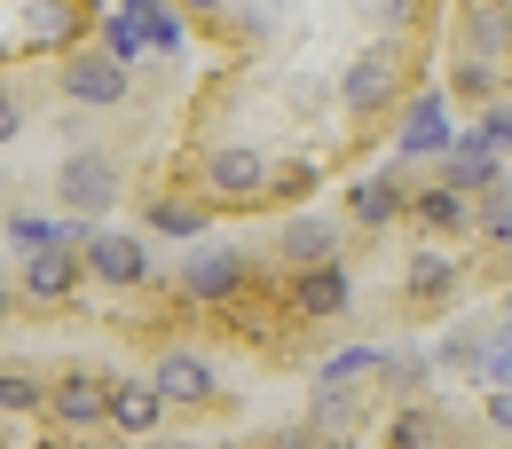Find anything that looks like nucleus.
<instances>
[{
	"label": "nucleus",
	"mask_w": 512,
	"mask_h": 449,
	"mask_svg": "<svg viewBox=\"0 0 512 449\" xmlns=\"http://www.w3.org/2000/svg\"><path fill=\"white\" fill-rule=\"evenodd\" d=\"M150 449H197V442H150Z\"/></svg>",
	"instance_id": "38"
},
{
	"label": "nucleus",
	"mask_w": 512,
	"mask_h": 449,
	"mask_svg": "<svg viewBox=\"0 0 512 449\" xmlns=\"http://www.w3.org/2000/svg\"><path fill=\"white\" fill-rule=\"evenodd\" d=\"M473 386H489V394H497V386H512V323H497V331H489V347H481V371H473Z\"/></svg>",
	"instance_id": "29"
},
{
	"label": "nucleus",
	"mask_w": 512,
	"mask_h": 449,
	"mask_svg": "<svg viewBox=\"0 0 512 449\" xmlns=\"http://www.w3.org/2000/svg\"><path fill=\"white\" fill-rule=\"evenodd\" d=\"M245 276H253V260L237 253V245H205V237H197V253L182 260V292L205 300V308H229V300L245 292Z\"/></svg>",
	"instance_id": "7"
},
{
	"label": "nucleus",
	"mask_w": 512,
	"mask_h": 449,
	"mask_svg": "<svg viewBox=\"0 0 512 449\" xmlns=\"http://www.w3.org/2000/svg\"><path fill=\"white\" fill-rule=\"evenodd\" d=\"M197 174H205V190L221 197V205H253L276 166H268V150H253V142H221V150H205Z\"/></svg>",
	"instance_id": "6"
},
{
	"label": "nucleus",
	"mask_w": 512,
	"mask_h": 449,
	"mask_svg": "<svg viewBox=\"0 0 512 449\" xmlns=\"http://www.w3.org/2000/svg\"><path fill=\"white\" fill-rule=\"evenodd\" d=\"M410 221H418L426 237H465V229H473V197L449 190V182H434V190H410Z\"/></svg>",
	"instance_id": "18"
},
{
	"label": "nucleus",
	"mask_w": 512,
	"mask_h": 449,
	"mask_svg": "<svg viewBox=\"0 0 512 449\" xmlns=\"http://www.w3.org/2000/svg\"><path fill=\"white\" fill-rule=\"evenodd\" d=\"M48 418H56L64 434H95V426H111V379H95V371H64V379L48 386Z\"/></svg>",
	"instance_id": "9"
},
{
	"label": "nucleus",
	"mask_w": 512,
	"mask_h": 449,
	"mask_svg": "<svg viewBox=\"0 0 512 449\" xmlns=\"http://www.w3.org/2000/svg\"><path fill=\"white\" fill-rule=\"evenodd\" d=\"M87 16H103V0H24V40L32 48H79Z\"/></svg>",
	"instance_id": "16"
},
{
	"label": "nucleus",
	"mask_w": 512,
	"mask_h": 449,
	"mask_svg": "<svg viewBox=\"0 0 512 449\" xmlns=\"http://www.w3.org/2000/svg\"><path fill=\"white\" fill-rule=\"evenodd\" d=\"M489 331H497V323H481V316H465L457 331H442V347H434V371L473 379V371H481V347H489Z\"/></svg>",
	"instance_id": "21"
},
{
	"label": "nucleus",
	"mask_w": 512,
	"mask_h": 449,
	"mask_svg": "<svg viewBox=\"0 0 512 449\" xmlns=\"http://www.w3.org/2000/svg\"><path fill=\"white\" fill-rule=\"evenodd\" d=\"M103 48H111L119 64H142V48H150V40H142V24H134L127 8H103Z\"/></svg>",
	"instance_id": "31"
},
{
	"label": "nucleus",
	"mask_w": 512,
	"mask_h": 449,
	"mask_svg": "<svg viewBox=\"0 0 512 449\" xmlns=\"http://www.w3.org/2000/svg\"><path fill=\"white\" fill-rule=\"evenodd\" d=\"M134 24H142V40L158 48V56H182V24H174V0H119Z\"/></svg>",
	"instance_id": "24"
},
{
	"label": "nucleus",
	"mask_w": 512,
	"mask_h": 449,
	"mask_svg": "<svg viewBox=\"0 0 512 449\" xmlns=\"http://www.w3.org/2000/svg\"><path fill=\"white\" fill-rule=\"evenodd\" d=\"M402 213H410V190H402L394 166L363 174V182L347 190V221H355V229H386V221H402Z\"/></svg>",
	"instance_id": "17"
},
{
	"label": "nucleus",
	"mask_w": 512,
	"mask_h": 449,
	"mask_svg": "<svg viewBox=\"0 0 512 449\" xmlns=\"http://www.w3.org/2000/svg\"><path fill=\"white\" fill-rule=\"evenodd\" d=\"M79 284H87V253L79 245H40V253L16 260V292L40 300V308H64Z\"/></svg>",
	"instance_id": "5"
},
{
	"label": "nucleus",
	"mask_w": 512,
	"mask_h": 449,
	"mask_svg": "<svg viewBox=\"0 0 512 449\" xmlns=\"http://www.w3.org/2000/svg\"><path fill=\"white\" fill-rule=\"evenodd\" d=\"M473 229H481L497 253H512V182H497L489 197H473Z\"/></svg>",
	"instance_id": "26"
},
{
	"label": "nucleus",
	"mask_w": 512,
	"mask_h": 449,
	"mask_svg": "<svg viewBox=\"0 0 512 449\" xmlns=\"http://www.w3.org/2000/svg\"><path fill=\"white\" fill-rule=\"evenodd\" d=\"M150 379H158V394H166L174 410H197V402H213V394H221V363H213V355H197V347H166V355L150 363Z\"/></svg>",
	"instance_id": "10"
},
{
	"label": "nucleus",
	"mask_w": 512,
	"mask_h": 449,
	"mask_svg": "<svg viewBox=\"0 0 512 449\" xmlns=\"http://www.w3.org/2000/svg\"><path fill=\"white\" fill-rule=\"evenodd\" d=\"M316 449H363V442H347V434H323V442Z\"/></svg>",
	"instance_id": "37"
},
{
	"label": "nucleus",
	"mask_w": 512,
	"mask_h": 449,
	"mask_svg": "<svg viewBox=\"0 0 512 449\" xmlns=\"http://www.w3.org/2000/svg\"><path fill=\"white\" fill-rule=\"evenodd\" d=\"M16 134H24V95H16V87H0V150H8Z\"/></svg>",
	"instance_id": "33"
},
{
	"label": "nucleus",
	"mask_w": 512,
	"mask_h": 449,
	"mask_svg": "<svg viewBox=\"0 0 512 449\" xmlns=\"http://www.w3.org/2000/svg\"><path fill=\"white\" fill-rule=\"evenodd\" d=\"M505 323H512V300H505Z\"/></svg>",
	"instance_id": "40"
},
{
	"label": "nucleus",
	"mask_w": 512,
	"mask_h": 449,
	"mask_svg": "<svg viewBox=\"0 0 512 449\" xmlns=\"http://www.w3.org/2000/svg\"><path fill=\"white\" fill-rule=\"evenodd\" d=\"M166 394H158V379H111V426L127 434V442H150L158 426H166Z\"/></svg>",
	"instance_id": "15"
},
{
	"label": "nucleus",
	"mask_w": 512,
	"mask_h": 449,
	"mask_svg": "<svg viewBox=\"0 0 512 449\" xmlns=\"http://www.w3.org/2000/svg\"><path fill=\"white\" fill-rule=\"evenodd\" d=\"M457 292H465V260L457 253H442V245L410 253V268H402V300L410 308H457Z\"/></svg>",
	"instance_id": "12"
},
{
	"label": "nucleus",
	"mask_w": 512,
	"mask_h": 449,
	"mask_svg": "<svg viewBox=\"0 0 512 449\" xmlns=\"http://www.w3.org/2000/svg\"><path fill=\"white\" fill-rule=\"evenodd\" d=\"M32 410H48V379L24 363H0V418H32Z\"/></svg>",
	"instance_id": "23"
},
{
	"label": "nucleus",
	"mask_w": 512,
	"mask_h": 449,
	"mask_svg": "<svg viewBox=\"0 0 512 449\" xmlns=\"http://www.w3.org/2000/svg\"><path fill=\"white\" fill-rule=\"evenodd\" d=\"M449 95H457V103H481V111H489V103L505 95V71L489 64V56H465V64L449 71Z\"/></svg>",
	"instance_id": "25"
},
{
	"label": "nucleus",
	"mask_w": 512,
	"mask_h": 449,
	"mask_svg": "<svg viewBox=\"0 0 512 449\" xmlns=\"http://www.w3.org/2000/svg\"><path fill=\"white\" fill-rule=\"evenodd\" d=\"M363 8V24L379 32V40H402L410 24H418V0H355Z\"/></svg>",
	"instance_id": "30"
},
{
	"label": "nucleus",
	"mask_w": 512,
	"mask_h": 449,
	"mask_svg": "<svg viewBox=\"0 0 512 449\" xmlns=\"http://www.w3.org/2000/svg\"><path fill=\"white\" fill-rule=\"evenodd\" d=\"M442 182L465 190V197H489L497 182H505V150H497L481 127H465L457 142H449V158H442Z\"/></svg>",
	"instance_id": "11"
},
{
	"label": "nucleus",
	"mask_w": 512,
	"mask_h": 449,
	"mask_svg": "<svg viewBox=\"0 0 512 449\" xmlns=\"http://www.w3.org/2000/svg\"><path fill=\"white\" fill-rule=\"evenodd\" d=\"M394 95H402V40H371L355 64L339 71V103H347L355 119L394 111Z\"/></svg>",
	"instance_id": "2"
},
{
	"label": "nucleus",
	"mask_w": 512,
	"mask_h": 449,
	"mask_svg": "<svg viewBox=\"0 0 512 449\" xmlns=\"http://www.w3.org/2000/svg\"><path fill=\"white\" fill-rule=\"evenodd\" d=\"M449 87H426V95H410L402 103V127H394V158H449Z\"/></svg>",
	"instance_id": "8"
},
{
	"label": "nucleus",
	"mask_w": 512,
	"mask_h": 449,
	"mask_svg": "<svg viewBox=\"0 0 512 449\" xmlns=\"http://www.w3.org/2000/svg\"><path fill=\"white\" fill-rule=\"evenodd\" d=\"M0 205H8V166H0Z\"/></svg>",
	"instance_id": "39"
},
{
	"label": "nucleus",
	"mask_w": 512,
	"mask_h": 449,
	"mask_svg": "<svg viewBox=\"0 0 512 449\" xmlns=\"http://www.w3.org/2000/svg\"><path fill=\"white\" fill-rule=\"evenodd\" d=\"M379 379H386V394H394V402H418V394H426V379H434V355H418V347H386Z\"/></svg>",
	"instance_id": "22"
},
{
	"label": "nucleus",
	"mask_w": 512,
	"mask_h": 449,
	"mask_svg": "<svg viewBox=\"0 0 512 449\" xmlns=\"http://www.w3.org/2000/svg\"><path fill=\"white\" fill-rule=\"evenodd\" d=\"M276 260L300 276V268H316V260H339V221L331 213H292L284 229H276Z\"/></svg>",
	"instance_id": "14"
},
{
	"label": "nucleus",
	"mask_w": 512,
	"mask_h": 449,
	"mask_svg": "<svg viewBox=\"0 0 512 449\" xmlns=\"http://www.w3.org/2000/svg\"><path fill=\"white\" fill-rule=\"evenodd\" d=\"M205 221H213V205H182V197H158L150 205V229L158 237H205Z\"/></svg>",
	"instance_id": "28"
},
{
	"label": "nucleus",
	"mask_w": 512,
	"mask_h": 449,
	"mask_svg": "<svg viewBox=\"0 0 512 449\" xmlns=\"http://www.w3.org/2000/svg\"><path fill=\"white\" fill-rule=\"evenodd\" d=\"M323 434H308V426H284V434H276V449H316Z\"/></svg>",
	"instance_id": "35"
},
{
	"label": "nucleus",
	"mask_w": 512,
	"mask_h": 449,
	"mask_svg": "<svg viewBox=\"0 0 512 449\" xmlns=\"http://www.w3.org/2000/svg\"><path fill=\"white\" fill-rule=\"evenodd\" d=\"M56 87H64L71 103H87V111H119L134 95V64H119L111 48H71L64 71H56Z\"/></svg>",
	"instance_id": "4"
},
{
	"label": "nucleus",
	"mask_w": 512,
	"mask_h": 449,
	"mask_svg": "<svg viewBox=\"0 0 512 449\" xmlns=\"http://www.w3.org/2000/svg\"><path fill=\"white\" fill-rule=\"evenodd\" d=\"M489 426H505V434H512V386H497V394H489Z\"/></svg>",
	"instance_id": "34"
},
{
	"label": "nucleus",
	"mask_w": 512,
	"mask_h": 449,
	"mask_svg": "<svg viewBox=\"0 0 512 449\" xmlns=\"http://www.w3.org/2000/svg\"><path fill=\"white\" fill-rule=\"evenodd\" d=\"M87 284H111V292H142V284H158V253H150V237H134V229H95V237H87Z\"/></svg>",
	"instance_id": "3"
},
{
	"label": "nucleus",
	"mask_w": 512,
	"mask_h": 449,
	"mask_svg": "<svg viewBox=\"0 0 512 449\" xmlns=\"http://www.w3.org/2000/svg\"><path fill=\"white\" fill-rule=\"evenodd\" d=\"M465 40H473V56H505L512 48V8L505 0H465Z\"/></svg>",
	"instance_id": "20"
},
{
	"label": "nucleus",
	"mask_w": 512,
	"mask_h": 449,
	"mask_svg": "<svg viewBox=\"0 0 512 449\" xmlns=\"http://www.w3.org/2000/svg\"><path fill=\"white\" fill-rule=\"evenodd\" d=\"M347 300H355L347 260H316V268H300V284H292V316H308V323L347 316Z\"/></svg>",
	"instance_id": "13"
},
{
	"label": "nucleus",
	"mask_w": 512,
	"mask_h": 449,
	"mask_svg": "<svg viewBox=\"0 0 512 449\" xmlns=\"http://www.w3.org/2000/svg\"><path fill=\"white\" fill-rule=\"evenodd\" d=\"M442 442H449V410H434V402H394L386 449H442Z\"/></svg>",
	"instance_id": "19"
},
{
	"label": "nucleus",
	"mask_w": 512,
	"mask_h": 449,
	"mask_svg": "<svg viewBox=\"0 0 512 449\" xmlns=\"http://www.w3.org/2000/svg\"><path fill=\"white\" fill-rule=\"evenodd\" d=\"M127 197V166L103 150V142H79V150H64V166H56V205L64 213H111Z\"/></svg>",
	"instance_id": "1"
},
{
	"label": "nucleus",
	"mask_w": 512,
	"mask_h": 449,
	"mask_svg": "<svg viewBox=\"0 0 512 449\" xmlns=\"http://www.w3.org/2000/svg\"><path fill=\"white\" fill-rule=\"evenodd\" d=\"M379 363H386V347H339L331 363L316 371V386H355V379H379Z\"/></svg>",
	"instance_id": "27"
},
{
	"label": "nucleus",
	"mask_w": 512,
	"mask_h": 449,
	"mask_svg": "<svg viewBox=\"0 0 512 449\" xmlns=\"http://www.w3.org/2000/svg\"><path fill=\"white\" fill-rule=\"evenodd\" d=\"M481 134H489V142H497V150L512 158V95H497V103L481 111Z\"/></svg>",
	"instance_id": "32"
},
{
	"label": "nucleus",
	"mask_w": 512,
	"mask_h": 449,
	"mask_svg": "<svg viewBox=\"0 0 512 449\" xmlns=\"http://www.w3.org/2000/svg\"><path fill=\"white\" fill-rule=\"evenodd\" d=\"M174 8H190V16H221L229 0H174Z\"/></svg>",
	"instance_id": "36"
}]
</instances>
